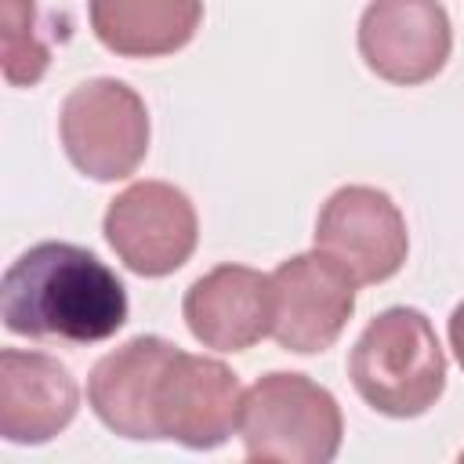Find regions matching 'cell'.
Here are the masks:
<instances>
[{
	"label": "cell",
	"mask_w": 464,
	"mask_h": 464,
	"mask_svg": "<svg viewBox=\"0 0 464 464\" xmlns=\"http://www.w3.org/2000/svg\"><path fill=\"white\" fill-rule=\"evenodd\" d=\"M123 279L87 246L47 239L18 254L0 279V319L18 337L94 344L127 323Z\"/></svg>",
	"instance_id": "cell-1"
},
{
	"label": "cell",
	"mask_w": 464,
	"mask_h": 464,
	"mask_svg": "<svg viewBox=\"0 0 464 464\" xmlns=\"http://www.w3.org/2000/svg\"><path fill=\"white\" fill-rule=\"evenodd\" d=\"M348 377L359 399L384 417L428 413L446 388V355L431 319L410 304L373 315L348 355Z\"/></svg>",
	"instance_id": "cell-2"
},
{
	"label": "cell",
	"mask_w": 464,
	"mask_h": 464,
	"mask_svg": "<svg viewBox=\"0 0 464 464\" xmlns=\"http://www.w3.org/2000/svg\"><path fill=\"white\" fill-rule=\"evenodd\" d=\"M236 431L246 460L330 464L344 439V417L319 381L272 370L243 392Z\"/></svg>",
	"instance_id": "cell-3"
},
{
	"label": "cell",
	"mask_w": 464,
	"mask_h": 464,
	"mask_svg": "<svg viewBox=\"0 0 464 464\" xmlns=\"http://www.w3.org/2000/svg\"><path fill=\"white\" fill-rule=\"evenodd\" d=\"M58 134L80 174L94 181H123L141 167L152 127L149 109L130 83L98 76L65 94Z\"/></svg>",
	"instance_id": "cell-4"
},
{
	"label": "cell",
	"mask_w": 464,
	"mask_h": 464,
	"mask_svg": "<svg viewBox=\"0 0 464 464\" xmlns=\"http://www.w3.org/2000/svg\"><path fill=\"white\" fill-rule=\"evenodd\" d=\"M102 232L123 268L145 279H163L192 257L199 218L178 185L134 181L109 203Z\"/></svg>",
	"instance_id": "cell-5"
},
{
	"label": "cell",
	"mask_w": 464,
	"mask_h": 464,
	"mask_svg": "<svg viewBox=\"0 0 464 464\" xmlns=\"http://www.w3.org/2000/svg\"><path fill=\"white\" fill-rule=\"evenodd\" d=\"M315 250L334 257L359 286L384 283L406 265V218L384 188L341 185L315 218Z\"/></svg>",
	"instance_id": "cell-6"
},
{
	"label": "cell",
	"mask_w": 464,
	"mask_h": 464,
	"mask_svg": "<svg viewBox=\"0 0 464 464\" xmlns=\"http://www.w3.org/2000/svg\"><path fill=\"white\" fill-rule=\"evenodd\" d=\"M272 279V334L283 352H326L355 312V279L323 250H304L276 265Z\"/></svg>",
	"instance_id": "cell-7"
},
{
	"label": "cell",
	"mask_w": 464,
	"mask_h": 464,
	"mask_svg": "<svg viewBox=\"0 0 464 464\" xmlns=\"http://www.w3.org/2000/svg\"><path fill=\"white\" fill-rule=\"evenodd\" d=\"M453 25L439 0H370L359 18V54L377 80L417 87L442 72Z\"/></svg>",
	"instance_id": "cell-8"
},
{
	"label": "cell",
	"mask_w": 464,
	"mask_h": 464,
	"mask_svg": "<svg viewBox=\"0 0 464 464\" xmlns=\"http://www.w3.org/2000/svg\"><path fill=\"white\" fill-rule=\"evenodd\" d=\"M243 384L214 355L181 352L167 362L156 384V428L160 439H174L185 450H218L239 428Z\"/></svg>",
	"instance_id": "cell-9"
},
{
	"label": "cell",
	"mask_w": 464,
	"mask_h": 464,
	"mask_svg": "<svg viewBox=\"0 0 464 464\" xmlns=\"http://www.w3.org/2000/svg\"><path fill=\"white\" fill-rule=\"evenodd\" d=\"M181 315L203 348L246 352L272 334V279L250 265H218L185 290Z\"/></svg>",
	"instance_id": "cell-10"
},
{
	"label": "cell",
	"mask_w": 464,
	"mask_h": 464,
	"mask_svg": "<svg viewBox=\"0 0 464 464\" xmlns=\"http://www.w3.org/2000/svg\"><path fill=\"white\" fill-rule=\"evenodd\" d=\"M178 355V344L156 334H138L102 355L87 377V402L94 417L123 439L156 442V384L167 362Z\"/></svg>",
	"instance_id": "cell-11"
},
{
	"label": "cell",
	"mask_w": 464,
	"mask_h": 464,
	"mask_svg": "<svg viewBox=\"0 0 464 464\" xmlns=\"http://www.w3.org/2000/svg\"><path fill=\"white\" fill-rule=\"evenodd\" d=\"M80 384L65 362L47 352H0V435L14 446L51 442L72 424Z\"/></svg>",
	"instance_id": "cell-12"
},
{
	"label": "cell",
	"mask_w": 464,
	"mask_h": 464,
	"mask_svg": "<svg viewBox=\"0 0 464 464\" xmlns=\"http://www.w3.org/2000/svg\"><path fill=\"white\" fill-rule=\"evenodd\" d=\"M87 18L116 58H167L192 44L203 0H87Z\"/></svg>",
	"instance_id": "cell-13"
},
{
	"label": "cell",
	"mask_w": 464,
	"mask_h": 464,
	"mask_svg": "<svg viewBox=\"0 0 464 464\" xmlns=\"http://www.w3.org/2000/svg\"><path fill=\"white\" fill-rule=\"evenodd\" d=\"M4 80L11 87H33L47 65L51 47L36 29V0H4Z\"/></svg>",
	"instance_id": "cell-14"
},
{
	"label": "cell",
	"mask_w": 464,
	"mask_h": 464,
	"mask_svg": "<svg viewBox=\"0 0 464 464\" xmlns=\"http://www.w3.org/2000/svg\"><path fill=\"white\" fill-rule=\"evenodd\" d=\"M450 348H453V355H457V362L464 370V301L450 315Z\"/></svg>",
	"instance_id": "cell-15"
},
{
	"label": "cell",
	"mask_w": 464,
	"mask_h": 464,
	"mask_svg": "<svg viewBox=\"0 0 464 464\" xmlns=\"http://www.w3.org/2000/svg\"><path fill=\"white\" fill-rule=\"evenodd\" d=\"M460 460H464V450H460Z\"/></svg>",
	"instance_id": "cell-16"
}]
</instances>
